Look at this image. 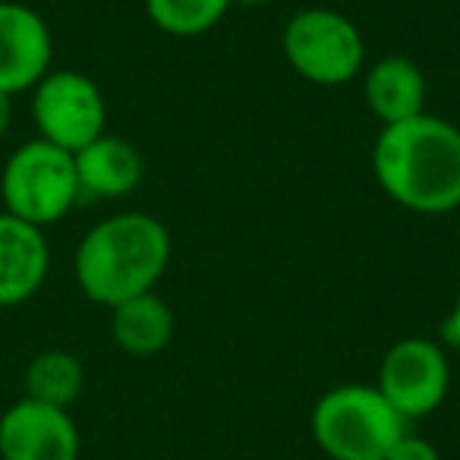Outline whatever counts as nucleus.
Masks as SVG:
<instances>
[{
	"mask_svg": "<svg viewBox=\"0 0 460 460\" xmlns=\"http://www.w3.org/2000/svg\"><path fill=\"white\" fill-rule=\"evenodd\" d=\"M372 173L401 208L451 215L460 208V129L435 114L382 127L372 146Z\"/></svg>",
	"mask_w": 460,
	"mask_h": 460,
	"instance_id": "nucleus-1",
	"label": "nucleus"
},
{
	"mask_svg": "<svg viewBox=\"0 0 460 460\" xmlns=\"http://www.w3.org/2000/svg\"><path fill=\"white\" fill-rule=\"evenodd\" d=\"M171 230L146 211H117L85 230L73 256L76 284L92 303L114 309L158 288L171 265Z\"/></svg>",
	"mask_w": 460,
	"mask_h": 460,
	"instance_id": "nucleus-2",
	"label": "nucleus"
},
{
	"mask_svg": "<svg viewBox=\"0 0 460 460\" xmlns=\"http://www.w3.org/2000/svg\"><path fill=\"white\" fill-rule=\"evenodd\" d=\"M410 422L376 385L347 382L325 391L309 413V432L332 460H385Z\"/></svg>",
	"mask_w": 460,
	"mask_h": 460,
	"instance_id": "nucleus-3",
	"label": "nucleus"
},
{
	"mask_svg": "<svg viewBox=\"0 0 460 460\" xmlns=\"http://www.w3.org/2000/svg\"><path fill=\"white\" fill-rule=\"evenodd\" d=\"M0 202L4 211L35 224V227H51L64 221L79 202V173L73 152L51 146L45 139H29L4 161L0 171Z\"/></svg>",
	"mask_w": 460,
	"mask_h": 460,
	"instance_id": "nucleus-4",
	"label": "nucleus"
},
{
	"mask_svg": "<svg viewBox=\"0 0 460 460\" xmlns=\"http://www.w3.org/2000/svg\"><path fill=\"white\" fill-rule=\"evenodd\" d=\"M281 48L296 76L325 89L353 83L366 64L359 26L350 16L328 7H309L290 16Z\"/></svg>",
	"mask_w": 460,
	"mask_h": 460,
	"instance_id": "nucleus-5",
	"label": "nucleus"
},
{
	"mask_svg": "<svg viewBox=\"0 0 460 460\" xmlns=\"http://www.w3.org/2000/svg\"><path fill=\"white\" fill-rule=\"evenodd\" d=\"M32 123L39 139L79 152L108 133V102L85 73L51 70L32 89Z\"/></svg>",
	"mask_w": 460,
	"mask_h": 460,
	"instance_id": "nucleus-6",
	"label": "nucleus"
},
{
	"mask_svg": "<svg viewBox=\"0 0 460 460\" xmlns=\"http://www.w3.org/2000/svg\"><path fill=\"white\" fill-rule=\"evenodd\" d=\"M376 388L394 403L407 422L432 416L451 388V363L441 341L401 338L378 363Z\"/></svg>",
	"mask_w": 460,
	"mask_h": 460,
	"instance_id": "nucleus-7",
	"label": "nucleus"
},
{
	"mask_svg": "<svg viewBox=\"0 0 460 460\" xmlns=\"http://www.w3.org/2000/svg\"><path fill=\"white\" fill-rule=\"evenodd\" d=\"M79 451L70 410L20 397L0 413V460H79Z\"/></svg>",
	"mask_w": 460,
	"mask_h": 460,
	"instance_id": "nucleus-8",
	"label": "nucleus"
},
{
	"mask_svg": "<svg viewBox=\"0 0 460 460\" xmlns=\"http://www.w3.org/2000/svg\"><path fill=\"white\" fill-rule=\"evenodd\" d=\"M54 35L48 20L20 0H0V92H32L51 73Z\"/></svg>",
	"mask_w": 460,
	"mask_h": 460,
	"instance_id": "nucleus-9",
	"label": "nucleus"
},
{
	"mask_svg": "<svg viewBox=\"0 0 460 460\" xmlns=\"http://www.w3.org/2000/svg\"><path fill=\"white\" fill-rule=\"evenodd\" d=\"M51 271V246L45 230L0 211V309L32 300Z\"/></svg>",
	"mask_w": 460,
	"mask_h": 460,
	"instance_id": "nucleus-10",
	"label": "nucleus"
},
{
	"mask_svg": "<svg viewBox=\"0 0 460 460\" xmlns=\"http://www.w3.org/2000/svg\"><path fill=\"white\" fill-rule=\"evenodd\" d=\"M83 199H123L139 190L146 161L133 142L102 133L95 142L73 152Z\"/></svg>",
	"mask_w": 460,
	"mask_h": 460,
	"instance_id": "nucleus-11",
	"label": "nucleus"
},
{
	"mask_svg": "<svg viewBox=\"0 0 460 460\" xmlns=\"http://www.w3.org/2000/svg\"><path fill=\"white\" fill-rule=\"evenodd\" d=\"M426 76L403 54H388L363 73V98L382 127L426 114Z\"/></svg>",
	"mask_w": 460,
	"mask_h": 460,
	"instance_id": "nucleus-12",
	"label": "nucleus"
},
{
	"mask_svg": "<svg viewBox=\"0 0 460 460\" xmlns=\"http://www.w3.org/2000/svg\"><path fill=\"white\" fill-rule=\"evenodd\" d=\"M173 332H177L173 309L155 290L129 296L111 309V338L123 353L136 359L158 357L161 350H167Z\"/></svg>",
	"mask_w": 460,
	"mask_h": 460,
	"instance_id": "nucleus-13",
	"label": "nucleus"
},
{
	"mask_svg": "<svg viewBox=\"0 0 460 460\" xmlns=\"http://www.w3.org/2000/svg\"><path fill=\"white\" fill-rule=\"evenodd\" d=\"M22 385H26V394L22 397H32V401L70 410L85 388V366L76 353L60 350V347L41 350L39 357H32V363L26 366Z\"/></svg>",
	"mask_w": 460,
	"mask_h": 460,
	"instance_id": "nucleus-14",
	"label": "nucleus"
},
{
	"mask_svg": "<svg viewBox=\"0 0 460 460\" xmlns=\"http://www.w3.org/2000/svg\"><path fill=\"white\" fill-rule=\"evenodd\" d=\"M227 10L230 0H146L152 26L173 39H199L211 32Z\"/></svg>",
	"mask_w": 460,
	"mask_h": 460,
	"instance_id": "nucleus-15",
	"label": "nucleus"
},
{
	"mask_svg": "<svg viewBox=\"0 0 460 460\" xmlns=\"http://www.w3.org/2000/svg\"><path fill=\"white\" fill-rule=\"evenodd\" d=\"M385 460H441V454H438V447H435L429 438H422V435H413L407 429V432H403L401 438L391 445V451L385 454Z\"/></svg>",
	"mask_w": 460,
	"mask_h": 460,
	"instance_id": "nucleus-16",
	"label": "nucleus"
},
{
	"mask_svg": "<svg viewBox=\"0 0 460 460\" xmlns=\"http://www.w3.org/2000/svg\"><path fill=\"white\" fill-rule=\"evenodd\" d=\"M438 341L445 347H451V350H460V290H457V296H454V303H451V309H447V315L441 319Z\"/></svg>",
	"mask_w": 460,
	"mask_h": 460,
	"instance_id": "nucleus-17",
	"label": "nucleus"
},
{
	"mask_svg": "<svg viewBox=\"0 0 460 460\" xmlns=\"http://www.w3.org/2000/svg\"><path fill=\"white\" fill-rule=\"evenodd\" d=\"M10 102H13V98L0 92V136L7 133V129H10V120H13V104H10Z\"/></svg>",
	"mask_w": 460,
	"mask_h": 460,
	"instance_id": "nucleus-18",
	"label": "nucleus"
},
{
	"mask_svg": "<svg viewBox=\"0 0 460 460\" xmlns=\"http://www.w3.org/2000/svg\"><path fill=\"white\" fill-rule=\"evenodd\" d=\"M234 4H237V7H269L271 0H230V7H234Z\"/></svg>",
	"mask_w": 460,
	"mask_h": 460,
	"instance_id": "nucleus-19",
	"label": "nucleus"
}]
</instances>
